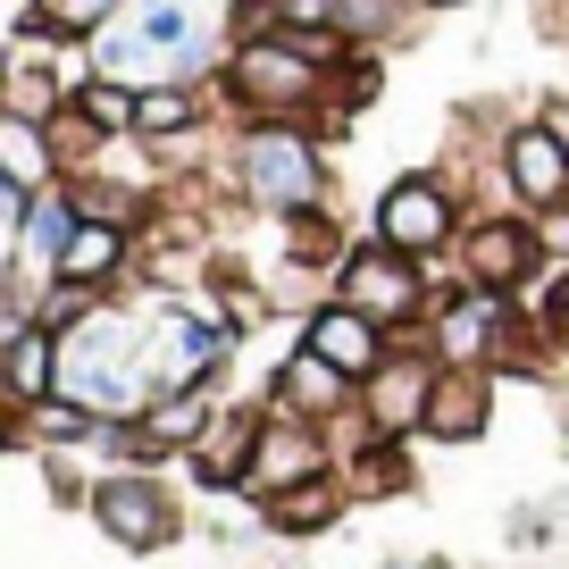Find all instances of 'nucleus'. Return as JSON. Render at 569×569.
I'll list each match as a JSON object with an SVG mask.
<instances>
[{
	"label": "nucleus",
	"instance_id": "obj_19",
	"mask_svg": "<svg viewBox=\"0 0 569 569\" xmlns=\"http://www.w3.org/2000/svg\"><path fill=\"white\" fill-rule=\"evenodd\" d=\"M193 118H201V92H193V84H151V92L134 101V134H142V142L193 134Z\"/></svg>",
	"mask_w": 569,
	"mask_h": 569
},
{
	"label": "nucleus",
	"instance_id": "obj_7",
	"mask_svg": "<svg viewBox=\"0 0 569 569\" xmlns=\"http://www.w3.org/2000/svg\"><path fill=\"white\" fill-rule=\"evenodd\" d=\"M502 177H511V193L528 201L536 218L569 210V142L552 134L545 118H536V126H519V134L502 142Z\"/></svg>",
	"mask_w": 569,
	"mask_h": 569
},
{
	"label": "nucleus",
	"instance_id": "obj_8",
	"mask_svg": "<svg viewBox=\"0 0 569 569\" xmlns=\"http://www.w3.org/2000/svg\"><path fill=\"white\" fill-rule=\"evenodd\" d=\"M436 377H445V360H386V369L360 386V402H369V436H377V445H393L402 427H427Z\"/></svg>",
	"mask_w": 569,
	"mask_h": 569
},
{
	"label": "nucleus",
	"instance_id": "obj_28",
	"mask_svg": "<svg viewBox=\"0 0 569 569\" xmlns=\"http://www.w3.org/2000/svg\"><path fill=\"white\" fill-rule=\"evenodd\" d=\"M552 319H561V336H569V293H561V310H552Z\"/></svg>",
	"mask_w": 569,
	"mask_h": 569
},
{
	"label": "nucleus",
	"instance_id": "obj_12",
	"mask_svg": "<svg viewBox=\"0 0 569 569\" xmlns=\"http://www.w3.org/2000/svg\"><path fill=\"white\" fill-rule=\"evenodd\" d=\"M218 427V410H210V393H201V377H184V386H160L151 393V410L134 419V452H177V445H201Z\"/></svg>",
	"mask_w": 569,
	"mask_h": 569
},
{
	"label": "nucleus",
	"instance_id": "obj_10",
	"mask_svg": "<svg viewBox=\"0 0 569 569\" xmlns=\"http://www.w3.org/2000/svg\"><path fill=\"white\" fill-rule=\"evenodd\" d=\"M495 352H502V293L469 284L452 310H436V360L445 369H486Z\"/></svg>",
	"mask_w": 569,
	"mask_h": 569
},
{
	"label": "nucleus",
	"instance_id": "obj_17",
	"mask_svg": "<svg viewBox=\"0 0 569 569\" xmlns=\"http://www.w3.org/2000/svg\"><path fill=\"white\" fill-rule=\"evenodd\" d=\"M251 445H260V410H227V419H218L210 436H201V452H193V478H201V486H243Z\"/></svg>",
	"mask_w": 569,
	"mask_h": 569
},
{
	"label": "nucleus",
	"instance_id": "obj_23",
	"mask_svg": "<svg viewBox=\"0 0 569 569\" xmlns=\"http://www.w3.org/2000/svg\"><path fill=\"white\" fill-rule=\"evenodd\" d=\"M151 51H193V18H184V0H142V26H134Z\"/></svg>",
	"mask_w": 569,
	"mask_h": 569
},
{
	"label": "nucleus",
	"instance_id": "obj_22",
	"mask_svg": "<svg viewBox=\"0 0 569 569\" xmlns=\"http://www.w3.org/2000/svg\"><path fill=\"white\" fill-rule=\"evenodd\" d=\"M134 101H142V92H126V84H109V76H92V84L76 92V118H92L101 134H134Z\"/></svg>",
	"mask_w": 569,
	"mask_h": 569
},
{
	"label": "nucleus",
	"instance_id": "obj_1",
	"mask_svg": "<svg viewBox=\"0 0 569 569\" xmlns=\"http://www.w3.org/2000/svg\"><path fill=\"white\" fill-rule=\"evenodd\" d=\"M227 84H234L243 109H260L268 126H284L293 109H310L327 92V59H310L302 34H284V26H277V34H243V42H234Z\"/></svg>",
	"mask_w": 569,
	"mask_h": 569
},
{
	"label": "nucleus",
	"instance_id": "obj_5",
	"mask_svg": "<svg viewBox=\"0 0 569 569\" xmlns=\"http://www.w3.org/2000/svg\"><path fill=\"white\" fill-rule=\"evenodd\" d=\"M377 243L410 251V260H427V251L452 243V193L436 177H402L386 184V201H377Z\"/></svg>",
	"mask_w": 569,
	"mask_h": 569
},
{
	"label": "nucleus",
	"instance_id": "obj_3",
	"mask_svg": "<svg viewBox=\"0 0 569 569\" xmlns=\"http://www.w3.org/2000/svg\"><path fill=\"white\" fill-rule=\"evenodd\" d=\"M336 302L360 310V319L393 327V319H419V268H410V251L393 243H360L352 260L336 268Z\"/></svg>",
	"mask_w": 569,
	"mask_h": 569
},
{
	"label": "nucleus",
	"instance_id": "obj_11",
	"mask_svg": "<svg viewBox=\"0 0 569 569\" xmlns=\"http://www.w3.org/2000/svg\"><path fill=\"white\" fill-rule=\"evenodd\" d=\"M486 419H495V377H486V369H445L419 436H427V445H478Z\"/></svg>",
	"mask_w": 569,
	"mask_h": 569
},
{
	"label": "nucleus",
	"instance_id": "obj_14",
	"mask_svg": "<svg viewBox=\"0 0 569 569\" xmlns=\"http://www.w3.org/2000/svg\"><path fill=\"white\" fill-rule=\"evenodd\" d=\"M0 369H9V402L18 410H42L51 402V386H59V336L51 327H18V336L0 343Z\"/></svg>",
	"mask_w": 569,
	"mask_h": 569
},
{
	"label": "nucleus",
	"instance_id": "obj_26",
	"mask_svg": "<svg viewBox=\"0 0 569 569\" xmlns=\"http://www.w3.org/2000/svg\"><path fill=\"white\" fill-rule=\"evenodd\" d=\"M536 243L552 251V260H569V210H552V218H536Z\"/></svg>",
	"mask_w": 569,
	"mask_h": 569
},
{
	"label": "nucleus",
	"instance_id": "obj_15",
	"mask_svg": "<svg viewBox=\"0 0 569 569\" xmlns=\"http://www.w3.org/2000/svg\"><path fill=\"white\" fill-rule=\"evenodd\" d=\"M0 168H9V193H51V177H59V142H51V126L9 118V109H0Z\"/></svg>",
	"mask_w": 569,
	"mask_h": 569
},
{
	"label": "nucleus",
	"instance_id": "obj_2",
	"mask_svg": "<svg viewBox=\"0 0 569 569\" xmlns=\"http://www.w3.org/2000/svg\"><path fill=\"white\" fill-rule=\"evenodd\" d=\"M243 193L277 218H310L327 201V177H319V151H310L293 126H251L243 134Z\"/></svg>",
	"mask_w": 569,
	"mask_h": 569
},
{
	"label": "nucleus",
	"instance_id": "obj_24",
	"mask_svg": "<svg viewBox=\"0 0 569 569\" xmlns=\"http://www.w3.org/2000/svg\"><path fill=\"white\" fill-rule=\"evenodd\" d=\"M177 352H184V369L210 377V369H218V352H227V327H218L210 310H193V319H177Z\"/></svg>",
	"mask_w": 569,
	"mask_h": 569
},
{
	"label": "nucleus",
	"instance_id": "obj_6",
	"mask_svg": "<svg viewBox=\"0 0 569 569\" xmlns=\"http://www.w3.org/2000/svg\"><path fill=\"white\" fill-rule=\"evenodd\" d=\"M92 519H101V536H109V545H126V552H160L168 536H177L168 495L151 478H126V469L92 486Z\"/></svg>",
	"mask_w": 569,
	"mask_h": 569
},
{
	"label": "nucleus",
	"instance_id": "obj_16",
	"mask_svg": "<svg viewBox=\"0 0 569 569\" xmlns=\"http://www.w3.org/2000/svg\"><path fill=\"white\" fill-rule=\"evenodd\" d=\"M528 268H536V243H528V227L495 218V227H478V234H469V284L502 293V284H519Z\"/></svg>",
	"mask_w": 569,
	"mask_h": 569
},
{
	"label": "nucleus",
	"instance_id": "obj_27",
	"mask_svg": "<svg viewBox=\"0 0 569 569\" xmlns=\"http://www.w3.org/2000/svg\"><path fill=\"white\" fill-rule=\"evenodd\" d=\"M377 569H436V561H377Z\"/></svg>",
	"mask_w": 569,
	"mask_h": 569
},
{
	"label": "nucleus",
	"instance_id": "obj_20",
	"mask_svg": "<svg viewBox=\"0 0 569 569\" xmlns=\"http://www.w3.org/2000/svg\"><path fill=\"white\" fill-rule=\"evenodd\" d=\"M336 486L327 478H310V486H293V495H277L268 502V528H284V536H310V528H327V519H336Z\"/></svg>",
	"mask_w": 569,
	"mask_h": 569
},
{
	"label": "nucleus",
	"instance_id": "obj_4",
	"mask_svg": "<svg viewBox=\"0 0 569 569\" xmlns=\"http://www.w3.org/2000/svg\"><path fill=\"white\" fill-rule=\"evenodd\" d=\"M327 478V445H319V427L310 419H284V410H268L260 419V445H251V469H243V495L277 502L293 495V486Z\"/></svg>",
	"mask_w": 569,
	"mask_h": 569
},
{
	"label": "nucleus",
	"instance_id": "obj_13",
	"mask_svg": "<svg viewBox=\"0 0 569 569\" xmlns=\"http://www.w3.org/2000/svg\"><path fill=\"white\" fill-rule=\"evenodd\" d=\"M352 393H360V386H352L343 369H327L319 352H293V360L277 369V410H284V419H336Z\"/></svg>",
	"mask_w": 569,
	"mask_h": 569
},
{
	"label": "nucleus",
	"instance_id": "obj_9",
	"mask_svg": "<svg viewBox=\"0 0 569 569\" xmlns=\"http://www.w3.org/2000/svg\"><path fill=\"white\" fill-rule=\"evenodd\" d=\"M302 352H319L327 369H343L352 386H369V377L386 369V327H377V319H360V310H343V302H327V310H310Z\"/></svg>",
	"mask_w": 569,
	"mask_h": 569
},
{
	"label": "nucleus",
	"instance_id": "obj_25",
	"mask_svg": "<svg viewBox=\"0 0 569 569\" xmlns=\"http://www.w3.org/2000/svg\"><path fill=\"white\" fill-rule=\"evenodd\" d=\"M402 26V0H336V34L369 42V34H393Z\"/></svg>",
	"mask_w": 569,
	"mask_h": 569
},
{
	"label": "nucleus",
	"instance_id": "obj_21",
	"mask_svg": "<svg viewBox=\"0 0 569 569\" xmlns=\"http://www.w3.org/2000/svg\"><path fill=\"white\" fill-rule=\"evenodd\" d=\"M118 9L126 0H42L34 18H26V34H101Z\"/></svg>",
	"mask_w": 569,
	"mask_h": 569
},
{
	"label": "nucleus",
	"instance_id": "obj_18",
	"mask_svg": "<svg viewBox=\"0 0 569 569\" xmlns=\"http://www.w3.org/2000/svg\"><path fill=\"white\" fill-rule=\"evenodd\" d=\"M118 260H126V227H118V218H84V227H76V243L59 251L51 277H59V284H101Z\"/></svg>",
	"mask_w": 569,
	"mask_h": 569
}]
</instances>
